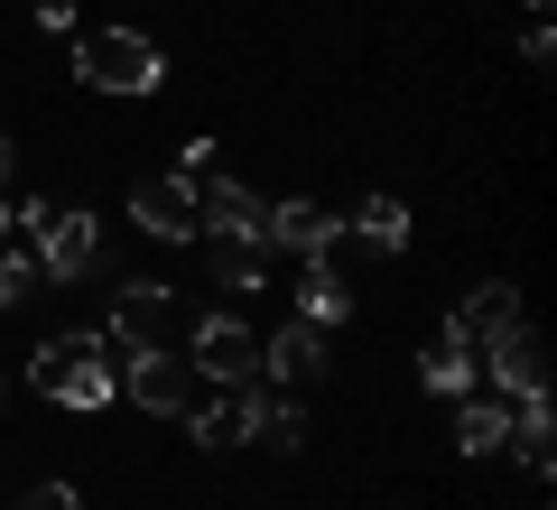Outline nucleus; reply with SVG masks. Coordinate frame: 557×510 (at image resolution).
Returning <instances> with one entry per match:
<instances>
[{"label": "nucleus", "mask_w": 557, "mask_h": 510, "mask_svg": "<svg viewBox=\"0 0 557 510\" xmlns=\"http://www.w3.org/2000/svg\"><path fill=\"white\" fill-rule=\"evenodd\" d=\"M28 381H38L57 409H112L121 399V362L102 334H47L38 353H28Z\"/></svg>", "instance_id": "f257e3e1"}, {"label": "nucleus", "mask_w": 557, "mask_h": 510, "mask_svg": "<svg viewBox=\"0 0 557 510\" xmlns=\"http://www.w3.org/2000/svg\"><path fill=\"white\" fill-rule=\"evenodd\" d=\"M75 75L94 84V94H159L168 84V57H159V38H139V28H84L75 38Z\"/></svg>", "instance_id": "f03ea898"}, {"label": "nucleus", "mask_w": 557, "mask_h": 510, "mask_svg": "<svg viewBox=\"0 0 557 510\" xmlns=\"http://www.w3.org/2000/svg\"><path fill=\"white\" fill-rule=\"evenodd\" d=\"M10 223H28V241H38V270H47V278H94V270H102V223L84 214V204L38 196V204H20Z\"/></svg>", "instance_id": "7ed1b4c3"}, {"label": "nucleus", "mask_w": 557, "mask_h": 510, "mask_svg": "<svg viewBox=\"0 0 557 510\" xmlns=\"http://www.w3.org/2000/svg\"><path fill=\"white\" fill-rule=\"evenodd\" d=\"M186 372L214 381V390H242V381H260V334L242 315H205L196 344H186Z\"/></svg>", "instance_id": "20e7f679"}, {"label": "nucleus", "mask_w": 557, "mask_h": 510, "mask_svg": "<svg viewBox=\"0 0 557 510\" xmlns=\"http://www.w3.org/2000/svg\"><path fill=\"white\" fill-rule=\"evenodd\" d=\"M121 390H131V409H149V418H186L196 409V372H186L177 353H159V344H131Z\"/></svg>", "instance_id": "39448f33"}, {"label": "nucleus", "mask_w": 557, "mask_h": 510, "mask_svg": "<svg viewBox=\"0 0 557 510\" xmlns=\"http://www.w3.org/2000/svg\"><path fill=\"white\" fill-rule=\"evenodd\" d=\"M474 381H493V399H530V390H548V344H539L530 325L493 334V344H474Z\"/></svg>", "instance_id": "423d86ee"}, {"label": "nucleus", "mask_w": 557, "mask_h": 510, "mask_svg": "<svg viewBox=\"0 0 557 510\" xmlns=\"http://www.w3.org/2000/svg\"><path fill=\"white\" fill-rule=\"evenodd\" d=\"M131 223H139L149 241H196V233H205L196 186H186V177H139V186H131Z\"/></svg>", "instance_id": "0eeeda50"}, {"label": "nucleus", "mask_w": 557, "mask_h": 510, "mask_svg": "<svg viewBox=\"0 0 557 510\" xmlns=\"http://www.w3.org/2000/svg\"><path fill=\"white\" fill-rule=\"evenodd\" d=\"M233 436L242 446H307V409H288V399H270L260 381H242V399H233Z\"/></svg>", "instance_id": "6e6552de"}, {"label": "nucleus", "mask_w": 557, "mask_h": 510, "mask_svg": "<svg viewBox=\"0 0 557 510\" xmlns=\"http://www.w3.org/2000/svg\"><path fill=\"white\" fill-rule=\"evenodd\" d=\"M335 241H344V214H325V204H307V196L270 204V251H298V260H335Z\"/></svg>", "instance_id": "1a4fd4ad"}, {"label": "nucleus", "mask_w": 557, "mask_h": 510, "mask_svg": "<svg viewBox=\"0 0 557 510\" xmlns=\"http://www.w3.org/2000/svg\"><path fill=\"white\" fill-rule=\"evenodd\" d=\"M260 372H278V381H317V372H325V325L288 315L278 334H260Z\"/></svg>", "instance_id": "9d476101"}, {"label": "nucleus", "mask_w": 557, "mask_h": 510, "mask_svg": "<svg viewBox=\"0 0 557 510\" xmlns=\"http://www.w3.org/2000/svg\"><path fill=\"white\" fill-rule=\"evenodd\" d=\"M112 297H121V307H112V334H121V344H149V334L177 315V288H168V278H121Z\"/></svg>", "instance_id": "9b49d317"}, {"label": "nucleus", "mask_w": 557, "mask_h": 510, "mask_svg": "<svg viewBox=\"0 0 557 510\" xmlns=\"http://www.w3.org/2000/svg\"><path fill=\"white\" fill-rule=\"evenodd\" d=\"M205 260H214V278H223V288H242V297H251V288H270V241H260V233H205Z\"/></svg>", "instance_id": "f8f14e48"}, {"label": "nucleus", "mask_w": 557, "mask_h": 510, "mask_svg": "<svg viewBox=\"0 0 557 510\" xmlns=\"http://www.w3.org/2000/svg\"><path fill=\"white\" fill-rule=\"evenodd\" d=\"M418 381H428V399H465L474 390V344H465L456 325H437L428 353H418Z\"/></svg>", "instance_id": "ddd939ff"}, {"label": "nucleus", "mask_w": 557, "mask_h": 510, "mask_svg": "<svg viewBox=\"0 0 557 510\" xmlns=\"http://www.w3.org/2000/svg\"><path fill=\"white\" fill-rule=\"evenodd\" d=\"M446 325H456L465 344H493V334H511V325H520V288H511V278H483V288L465 297Z\"/></svg>", "instance_id": "4468645a"}, {"label": "nucleus", "mask_w": 557, "mask_h": 510, "mask_svg": "<svg viewBox=\"0 0 557 510\" xmlns=\"http://www.w3.org/2000/svg\"><path fill=\"white\" fill-rule=\"evenodd\" d=\"M344 233H354L372 260H399V251H409V204H399V196H362V214L344 223Z\"/></svg>", "instance_id": "2eb2a0df"}, {"label": "nucleus", "mask_w": 557, "mask_h": 510, "mask_svg": "<svg viewBox=\"0 0 557 510\" xmlns=\"http://www.w3.org/2000/svg\"><path fill=\"white\" fill-rule=\"evenodd\" d=\"M502 436H511V399H493V390H465V409H456V455H502Z\"/></svg>", "instance_id": "dca6fc26"}, {"label": "nucleus", "mask_w": 557, "mask_h": 510, "mask_svg": "<svg viewBox=\"0 0 557 510\" xmlns=\"http://www.w3.org/2000/svg\"><path fill=\"white\" fill-rule=\"evenodd\" d=\"M298 315H307V325H344V315H354V288H344L335 260H307V278H298Z\"/></svg>", "instance_id": "f3484780"}, {"label": "nucleus", "mask_w": 557, "mask_h": 510, "mask_svg": "<svg viewBox=\"0 0 557 510\" xmlns=\"http://www.w3.org/2000/svg\"><path fill=\"white\" fill-rule=\"evenodd\" d=\"M502 446L520 455L530 473H548V390H530V399H511V436Z\"/></svg>", "instance_id": "a211bd4d"}, {"label": "nucleus", "mask_w": 557, "mask_h": 510, "mask_svg": "<svg viewBox=\"0 0 557 510\" xmlns=\"http://www.w3.org/2000/svg\"><path fill=\"white\" fill-rule=\"evenodd\" d=\"M38 251H0V307H28V297H38Z\"/></svg>", "instance_id": "6ab92c4d"}, {"label": "nucleus", "mask_w": 557, "mask_h": 510, "mask_svg": "<svg viewBox=\"0 0 557 510\" xmlns=\"http://www.w3.org/2000/svg\"><path fill=\"white\" fill-rule=\"evenodd\" d=\"M186 418H196V446H242L233 436V399H223V409H186Z\"/></svg>", "instance_id": "aec40b11"}, {"label": "nucleus", "mask_w": 557, "mask_h": 510, "mask_svg": "<svg viewBox=\"0 0 557 510\" xmlns=\"http://www.w3.org/2000/svg\"><path fill=\"white\" fill-rule=\"evenodd\" d=\"M20 510H84V492H75V483H38Z\"/></svg>", "instance_id": "412c9836"}, {"label": "nucleus", "mask_w": 557, "mask_h": 510, "mask_svg": "<svg viewBox=\"0 0 557 510\" xmlns=\"http://www.w3.org/2000/svg\"><path fill=\"white\" fill-rule=\"evenodd\" d=\"M38 28H47V38H65V28H75V0H38Z\"/></svg>", "instance_id": "4be33fe9"}, {"label": "nucleus", "mask_w": 557, "mask_h": 510, "mask_svg": "<svg viewBox=\"0 0 557 510\" xmlns=\"http://www.w3.org/2000/svg\"><path fill=\"white\" fill-rule=\"evenodd\" d=\"M10 167H20V149H10V139H0V186H10Z\"/></svg>", "instance_id": "5701e85b"}, {"label": "nucleus", "mask_w": 557, "mask_h": 510, "mask_svg": "<svg viewBox=\"0 0 557 510\" xmlns=\"http://www.w3.org/2000/svg\"><path fill=\"white\" fill-rule=\"evenodd\" d=\"M0 241H10V196H0Z\"/></svg>", "instance_id": "b1692460"}, {"label": "nucleus", "mask_w": 557, "mask_h": 510, "mask_svg": "<svg viewBox=\"0 0 557 510\" xmlns=\"http://www.w3.org/2000/svg\"><path fill=\"white\" fill-rule=\"evenodd\" d=\"M539 10H548V0H539Z\"/></svg>", "instance_id": "393cba45"}]
</instances>
